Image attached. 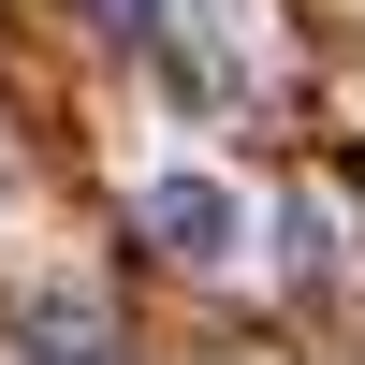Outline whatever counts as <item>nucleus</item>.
<instances>
[{"label": "nucleus", "instance_id": "nucleus-3", "mask_svg": "<svg viewBox=\"0 0 365 365\" xmlns=\"http://www.w3.org/2000/svg\"><path fill=\"white\" fill-rule=\"evenodd\" d=\"M103 15H117V29H161V0H103Z\"/></svg>", "mask_w": 365, "mask_h": 365}, {"label": "nucleus", "instance_id": "nucleus-2", "mask_svg": "<svg viewBox=\"0 0 365 365\" xmlns=\"http://www.w3.org/2000/svg\"><path fill=\"white\" fill-rule=\"evenodd\" d=\"M15 365H117V322L88 292H44V307H15Z\"/></svg>", "mask_w": 365, "mask_h": 365}, {"label": "nucleus", "instance_id": "nucleus-1", "mask_svg": "<svg viewBox=\"0 0 365 365\" xmlns=\"http://www.w3.org/2000/svg\"><path fill=\"white\" fill-rule=\"evenodd\" d=\"M132 220H146V249H175L190 278L249 263V205H234L220 175H146V190H132Z\"/></svg>", "mask_w": 365, "mask_h": 365}]
</instances>
